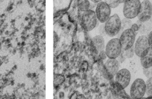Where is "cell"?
Instances as JSON below:
<instances>
[{
    "label": "cell",
    "instance_id": "obj_1",
    "mask_svg": "<svg viewBox=\"0 0 152 99\" xmlns=\"http://www.w3.org/2000/svg\"><path fill=\"white\" fill-rule=\"evenodd\" d=\"M97 18L95 11L88 10L83 12L80 20L81 27L87 32L92 30L97 25Z\"/></svg>",
    "mask_w": 152,
    "mask_h": 99
},
{
    "label": "cell",
    "instance_id": "obj_2",
    "mask_svg": "<svg viewBox=\"0 0 152 99\" xmlns=\"http://www.w3.org/2000/svg\"><path fill=\"white\" fill-rule=\"evenodd\" d=\"M121 20L118 14H115L110 16L104 24L106 34L110 37L117 35L121 29Z\"/></svg>",
    "mask_w": 152,
    "mask_h": 99
},
{
    "label": "cell",
    "instance_id": "obj_3",
    "mask_svg": "<svg viewBox=\"0 0 152 99\" xmlns=\"http://www.w3.org/2000/svg\"><path fill=\"white\" fill-rule=\"evenodd\" d=\"M140 0H126L123 7L124 16L129 19L135 18L140 11Z\"/></svg>",
    "mask_w": 152,
    "mask_h": 99
},
{
    "label": "cell",
    "instance_id": "obj_4",
    "mask_svg": "<svg viewBox=\"0 0 152 99\" xmlns=\"http://www.w3.org/2000/svg\"><path fill=\"white\" fill-rule=\"evenodd\" d=\"M107 57L109 58H116L122 52V47L118 38L110 39L105 47Z\"/></svg>",
    "mask_w": 152,
    "mask_h": 99
},
{
    "label": "cell",
    "instance_id": "obj_5",
    "mask_svg": "<svg viewBox=\"0 0 152 99\" xmlns=\"http://www.w3.org/2000/svg\"><path fill=\"white\" fill-rule=\"evenodd\" d=\"M136 34V32L134 31L131 28L125 30L122 33L119 38L121 44L122 50H126L134 45Z\"/></svg>",
    "mask_w": 152,
    "mask_h": 99
},
{
    "label": "cell",
    "instance_id": "obj_6",
    "mask_svg": "<svg viewBox=\"0 0 152 99\" xmlns=\"http://www.w3.org/2000/svg\"><path fill=\"white\" fill-rule=\"evenodd\" d=\"M145 93V82L142 79H136L131 86L130 97L132 98H141Z\"/></svg>",
    "mask_w": 152,
    "mask_h": 99
},
{
    "label": "cell",
    "instance_id": "obj_7",
    "mask_svg": "<svg viewBox=\"0 0 152 99\" xmlns=\"http://www.w3.org/2000/svg\"><path fill=\"white\" fill-rule=\"evenodd\" d=\"M96 14L97 20L102 23H105L110 17L111 7L104 1L98 2L96 7Z\"/></svg>",
    "mask_w": 152,
    "mask_h": 99
},
{
    "label": "cell",
    "instance_id": "obj_8",
    "mask_svg": "<svg viewBox=\"0 0 152 99\" xmlns=\"http://www.w3.org/2000/svg\"><path fill=\"white\" fill-rule=\"evenodd\" d=\"M134 48L135 53L138 57H141L145 55L150 48L148 43V36L144 35L139 36L136 41Z\"/></svg>",
    "mask_w": 152,
    "mask_h": 99
},
{
    "label": "cell",
    "instance_id": "obj_9",
    "mask_svg": "<svg viewBox=\"0 0 152 99\" xmlns=\"http://www.w3.org/2000/svg\"><path fill=\"white\" fill-rule=\"evenodd\" d=\"M152 16V4L149 0H144L141 3L140 11L137 15L138 20L145 21Z\"/></svg>",
    "mask_w": 152,
    "mask_h": 99
},
{
    "label": "cell",
    "instance_id": "obj_10",
    "mask_svg": "<svg viewBox=\"0 0 152 99\" xmlns=\"http://www.w3.org/2000/svg\"><path fill=\"white\" fill-rule=\"evenodd\" d=\"M119 62L116 58H109L104 63L103 71L104 72V76L110 79L115 76L119 70Z\"/></svg>",
    "mask_w": 152,
    "mask_h": 99
},
{
    "label": "cell",
    "instance_id": "obj_11",
    "mask_svg": "<svg viewBox=\"0 0 152 99\" xmlns=\"http://www.w3.org/2000/svg\"><path fill=\"white\" fill-rule=\"evenodd\" d=\"M131 81L130 72L126 69H122L116 73L115 75L116 83L123 89L128 86Z\"/></svg>",
    "mask_w": 152,
    "mask_h": 99
},
{
    "label": "cell",
    "instance_id": "obj_12",
    "mask_svg": "<svg viewBox=\"0 0 152 99\" xmlns=\"http://www.w3.org/2000/svg\"><path fill=\"white\" fill-rule=\"evenodd\" d=\"M137 24L138 26V32L142 35L148 34L152 30V19L145 21H141L138 20Z\"/></svg>",
    "mask_w": 152,
    "mask_h": 99
},
{
    "label": "cell",
    "instance_id": "obj_13",
    "mask_svg": "<svg viewBox=\"0 0 152 99\" xmlns=\"http://www.w3.org/2000/svg\"><path fill=\"white\" fill-rule=\"evenodd\" d=\"M141 66L144 68H149L152 66V48H150L147 54L140 57Z\"/></svg>",
    "mask_w": 152,
    "mask_h": 99
},
{
    "label": "cell",
    "instance_id": "obj_14",
    "mask_svg": "<svg viewBox=\"0 0 152 99\" xmlns=\"http://www.w3.org/2000/svg\"><path fill=\"white\" fill-rule=\"evenodd\" d=\"M92 42L98 52L104 50L105 48L104 39L102 35H97L94 36L92 38Z\"/></svg>",
    "mask_w": 152,
    "mask_h": 99
},
{
    "label": "cell",
    "instance_id": "obj_15",
    "mask_svg": "<svg viewBox=\"0 0 152 99\" xmlns=\"http://www.w3.org/2000/svg\"><path fill=\"white\" fill-rule=\"evenodd\" d=\"M132 23L131 20L129 18H126L125 17L124 18H123L121 20V29L119 30V32L118 33V35L119 36H121V35L122 34V33L126 29H130L131 26H132Z\"/></svg>",
    "mask_w": 152,
    "mask_h": 99
},
{
    "label": "cell",
    "instance_id": "obj_16",
    "mask_svg": "<svg viewBox=\"0 0 152 99\" xmlns=\"http://www.w3.org/2000/svg\"><path fill=\"white\" fill-rule=\"evenodd\" d=\"M90 3L88 0H83L78 5V8L80 11L84 12L90 10Z\"/></svg>",
    "mask_w": 152,
    "mask_h": 99
},
{
    "label": "cell",
    "instance_id": "obj_17",
    "mask_svg": "<svg viewBox=\"0 0 152 99\" xmlns=\"http://www.w3.org/2000/svg\"><path fill=\"white\" fill-rule=\"evenodd\" d=\"M145 94L148 96L152 95V77L149 78L145 82Z\"/></svg>",
    "mask_w": 152,
    "mask_h": 99
},
{
    "label": "cell",
    "instance_id": "obj_18",
    "mask_svg": "<svg viewBox=\"0 0 152 99\" xmlns=\"http://www.w3.org/2000/svg\"><path fill=\"white\" fill-rule=\"evenodd\" d=\"M126 0H104V2H106L111 8H116L119 4L125 2Z\"/></svg>",
    "mask_w": 152,
    "mask_h": 99
},
{
    "label": "cell",
    "instance_id": "obj_19",
    "mask_svg": "<svg viewBox=\"0 0 152 99\" xmlns=\"http://www.w3.org/2000/svg\"><path fill=\"white\" fill-rule=\"evenodd\" d=\"M122 50L124 52V55L128 58L132 57V56L134 55V54L135 52V48H134V45L132 47L129 48V49H127L126 50Z\"/></svg>",
    "mask_w": 152,
    "mask_h": 99
},
{
    "label": "cell",
    "instance_id": "obj_20",
    "mask_svg": "<svg viewBox=\"0 0 152 99\" xmlns=\"http://www.w3.org/2000/svg\"><path fill=\"white\" fill-rule=\"evenodd\" d=\"M64 81V77L61 75H55L54 76V85H59Z\"/></svg>",
    "mask_w": 152,
    "mask_h": 99
},
{
    "label": "cell",
    "instance_id": "obj_21",
    "mask_svg": "<svg viewBox=\"0 0 152 99\" xmlns=\"http://www.w3.org/2000/svg\"><path fill=\"white\" fill-rule=\"evenodd\" d=\"M143 73L145 75V76L148 78L152 77V70H151V67L149 68H144L143 67Z\"/></svg>",
    "mask_w": 152,
    "mask_h": 99
},
{
    "label": "cell",
    "instance_id": "obj_22",
    "mask_svg": "<svg viewBox=\"0 0 152 99\" xmlns=\"http://www.w3.org/2000/svg\"><path fill=\"white\" fill-rule=\"evenodd\" d=\"M99 32L100 35H102V36L103 35H106V32H105V29H104V24H102L101 26H100V27L99 28Z\"/></svg>",
    "mask_w": 152,
    "mask_h": 99
},
{
    "label": "cell",
    "instance_id": "obj_23",
    "mask_svg": "<svg viewBox=\"0 0 152 99\" xmlns=\"http://www.w3.org/2000/svg\"><path fill=\"white\" fill-rule=\"evenodd\" d=\"M99 56H100V58L102 59V60L106 59V58L107 57V55H106V51H104V50L101 51L99 52Z\"/></svg>",
    "mask_w": 152,
    "mask_h": 99
},
{
    "label": "cell",
    "instance_id": "obj_24",
    "mask_svg": "<svg viewBox=\"0 0 152 99\" xmlns=\"http://www.w3.org/2000/svg\"><path fill=\"white\" fill-rule=\"evenodd\" d=\"M148 43L150 45V47L152 48V30L150 32L148 35Z\"/></svg>",
    "mask_w": 152,
    "mask_h": 99
},
{
    "label": "cell",
    "instance_id": "obj_25",
    "mask_svg": "<svg viewBox=\"0 0 152 99\" xmlns=\"http://www.w3.org/2000/svg\"><path fill=\"white\" fill-rule=\"evenodd\" d=\"M131 29H132L135 32H137L138 30V26L137 23H134L132 24L131 27Z\"/></svg>",
    "mask_w": 152,
    "mask_h": 99
},
{
    "label": "cell",
    "instance_id": "obj_26",
    "mask_svg": "<svg viewBox=\"0 0 152 99\" xmlns=\"http://www.w3.org/2000/svg\"><path fill=\"white\" fill-rule=\"evenodd\" d=\"M91 1H92L94 3H98L102 1V0H91Z\"/></svg>",
    "mask_w": 152,
    "mask_h": 99
},
{
    "label": "cell",
    "instance_id": "obj_27",
    "mask_svg": "<svg viewBox=\"0 0 152 99\" xmlns=\"http://www.w3.org/2000/svg\"><path fill=\"white\" fill-rule=\"evenodd\" d=\"M148 98H152V95H150V96H148Z\"/></svg>",
    "mask_w": 152,
    "mask_h": 99
},
{
    "label": "cell",
    "instance_id": "obj_28",
    "mask_svg": "<svg viewBox=\"0 0 152 99\" xmlns=\"http://www.w3.org/2000/svg\"><path fill=\"white\" fill-rule=\"evenodd\" d=\"M151 70H152V66H151Z\"/></svg>",
    "mask_w": 152,
    "mask_h": 99
}]
</instances>
